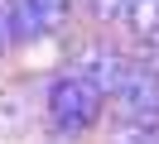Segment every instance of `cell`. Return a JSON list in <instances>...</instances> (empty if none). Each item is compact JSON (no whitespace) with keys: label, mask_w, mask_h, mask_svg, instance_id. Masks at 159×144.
<instances>
[{"label":"cell","mask_w":159,"mask_h":144,"mask_svg":"<svg viewBox=\"0 0 159 144\" xmlns=\"http://www.w3.org/2000/svg\"><path fill=\"white\" fill-rule=\"evenodd\" d=\"M125 24L135 29L145 43H154V48H159V0H130Z\"/></svg>","instance_id":"obj_5"},{"label":"cell","mask_w":159,"mask_h":144,"mask_svg":"<svg viewBox=\"0 0 159 144\" xmlns=\"http://www.w3.org/2000/svg\"><path fill=\"white\" fill-rule=\"evenodd\" d=\"M77 72L87 77L97 91H116V86H120V72H125V58H120V48H111V43H82Z\"/></svg>","instance_id":"obj_4"},{"label":"cell","mask_w":159,"mask_h":144,"mask_svg":"<svg viewBox=\"0 0 159 144\" xmlns=\"http://www.w3.org/2000/svg\"><path fill=\"white\" fill-rule=\"evenodd\" d=\"M92 15H97L101 24H120V19L130 15V0H92Z\"/></svg>","instance_id":"obj_6"},{"label":"cell","mask_w":159,"mask_h":144,"mask_svg":"<svg viewBox=\"0 0 159 144\" xmlns=\"http://www.w3.org/2000/svg\"><path fill=\"white\" fill-rule=\"evenodd\" d=\"M43 101H48V120H53L58 134H87L92 125L101 120L106 91H97L77 67H68V72H58L48 82V96H43Z\"/></svg>","instance_id":"obj_1"},{"label":"cell","mask_w":159,"mask_h":144,"mask_svg":"<svg viewBox=\"0 0 159 144\" xmlns=\"http://www.w3.org/2000/svg\"><path fill=\"white\" fill-rule=\"evenodd\" d=\"M72 0H10V19H15V43H34V38L63 29Z\"/></svg>","instance_id":"obj_3"},{"label":"cell","mask_w":159,"mask_h":144,"mask_svg":"<svg viewBox=\"0 0 159 144\" xmlns=\"http://www.w3.org/2000/svg\"><path fill=\"white\" fill-rule=\"evenodd\" d=\"M111 96L130 125H159V72L149 63H125L120 86Z\"/></svg>","instance_id":"obj_2"},{"label":"cell","mask_w":159,"mask_h":144,"mask_svg":"<svg viewBox=\"0 0 159 144\" xmlns=\"http://www.w3.org/2000/svg\"><path fill=\"white\" fill-rule=\"evenodd\" d=\"M15 43V19H10V0H0V53Z\"/></svg>","instance_id":"obj_7"}]
</instances>
